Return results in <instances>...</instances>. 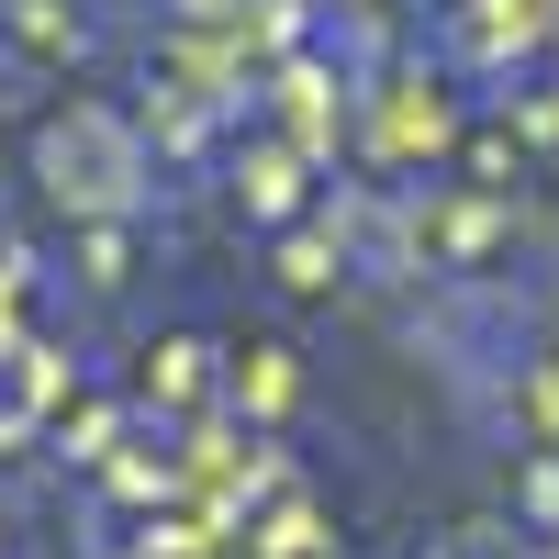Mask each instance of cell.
Returning a JSON list of instances; mask_svg holds the SVG:
<instances>
[{
  "label": "cell",
  "mask_w": 559,
  "mask_h": 559,
  "mask_svg": "<svg viewBox=\"0 0 559 559\" xmlns=\"http://www.w3.org/2000/svg\"><path fill=\"white\" fill-rule=\"evenodd\" d=\"M34 168H45V191H57L79 224H123V213H134V179H146V157H134V134H123L112 112H68V123H45Z\"/></svg>",
  "instance_id": "cell-1"
},
{
  "label": "cell",
  "mask_w": 559,
  "mask_h": 559,
  "mask_svg": "<svg viewBox=\"0 0 559 559\" xmlns=\"http://www.w3.org/2000/svg\"><path fill=\"white\" fill-rule=\"evenodd\" d=\"M0 45H12L23 68H68L79 23H68V0H0Z\"/></svg>",
  "instance_id": "cell-2"
},
{
  "label": "cell",
  "mask_w": 559,
  "mask_h": 559,
  "mask_svg": "<svg viewBox=\"0 0 559 559\" xmlns=\"http://www.w3.org/2000/svg\"><path fill=\"white\" fill-rule=\"evenodd\" d=\"M280 280H292V292H324L336 269H324V247H313V236H292V247H280Z\"/></svg>",
  "instance_id": "cell-3"
},
{
  "label": "cell",
  "mask_w": 559,
  "mask_h": 559,
  "mask_svg": "<svg viewBox=\"0 0 559 559\" xmlns=\"http://www.w3.org/2000/svg\"><path fill=\"white\" fill-rule=\"evenodd\" d=\"M247 202H258L269 224H280V213H292V157H258V191H247Z\"/></svg>",
  "instance_id": "cell-4"
}]
</instances>
